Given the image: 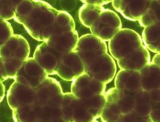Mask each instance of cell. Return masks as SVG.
<instances>
[{
  "mask_svg": "<svg viewBox=\"0 0 160 122\" xmlns=\"http://www.w3.org/2000/svg\"><path fill=\"white\" fill-rule=\"evenodd\" d=\"M33 7L22 24L35 40L45 41L50 37L59 11L47 2L33 1Z\"/></svg>",
  "mask_w": 160,
  "mask_h": 122,
  "instance_id": "cell-1",
  "label": "cell"
},
{
  "mask_svg": "<svg viewBox=\"0 0 160 122\" xmlns=\"http://www.w3.org/2000/svg\"><path fill=\"white\" fill-rule=\"evenodd\" d=\"M139 34L130 29H121L108 42V49L112 58L122 59L143 46Z\"/></svg>",
  "mask_w": 160,
  "mask_h": 122,
  "instance_id": "cell-2",
  "label": "cell"
},
{
  "mask_svg": "<svg viewBox=\"0 0 160 122\" xmlns=\"http://www.w3.org/2000/svg\"><path fill=\"white\" fill-rule=\"evenodd\" d=\"M90 29L92 35L106 42L122 29V22L115 12L104 9Z\"/></svg>",
  "mask_w": 160,
  "mask_h": 122,
  "instance_id": "cell-3",
  "label": "cell"
},
{
  "mask_svg": "<svg viewBox=\"0 0 160 122\" xmlns=\"http://www.w3.org/2000/svg\"><path fill=\"white\" fill-rule=\"evenodd\" d=\"M61 111L62 118L67 122H91L96 120L83 100L69 92L63 95Z\"/></svg>",
  "mask_w": 160,
  "mask_h": 122,
  "instance_id": "cell-4",
  "label": "cell"
},
{
  "mask_svg": "<svg viewBox=\"0 0 160 122\" xmlns=\"http://www.w3.org/2000/svg\"><path fill=\"white\" fill-rule=\"evenodd\" d=\"M84 68V73L106 84L113 80L117 73L115 60L108 53L98 56Z\"/></svg>",
  "mask_w": 160,
  "mask_h": 122,
  "instance_id": "cell-5",
  "label": "cell"
},
{
  "mask_svg": "<svg viewBox=\"0 0 160 122\" xmlns=\"http://www.w3.org/2000/svg\"><path fill=\"white\" fill-rule=\"evenodd\" d=\"M77 53L84 66L90 63L98 56L108 53L106 42L92 34L83 35L73 50Z\"/></svg>",
  "mask_w": 160,
  "mask_h": 122,
  "instance_id": "cell-6",
  "label": "cell"
},
{
  "mask_svg": "<svg viewBox=\"0 0 160 122\" xmlns=\"http://www.w3.org/2000/svg\"><path fill=\"white\" fill-rule=\"evenodd\" d=\"M106 84L86 73L73 80L71 84V94L82 100L93 98L106 93Z\"/></svg>",
  "mask_w": 160,
  "mask_h": 122,
  "instance_id": "cell-7",
  "label": "cell"
},
{
  "mask_svg": "<svg viewBox=\"0 0 160 122\" xmlns=\"http://www.w3.org/2000/svg\"><path fill=\"white\" fill-rule=\"evenodd\" d=\"M48 75L33 57L28 58L18 70L15 81L36 89Z\"/></svg>",
  "mask_w": 160,
  "mask_h": 122,
  "instance_id": "cell-8",
  "label": "cell"
},
{
  "mask_svg": "<svg viewBox=\"0 0 160 122\" xmlns=\"http://www.w3.org/2000/svg\"><path fill=\"white\" fill-rule=\"evenodd\" d=\"M83 73V64L77 53L72 51L60 55L57 75L60 78L66 81H73Z\"/></svg>",
  "mask_w": 160,
  "mask_h": 122,
  "instance_id": "cell-9",
  "label": "cell"
},
{
  "mask_svg": "<svg viewBox=\"0 0 160 122\" xmlns=\"http://www.w3.org/2000/svg\"><path fill=\"white\" fill-rule=\"evenodd\" d=\"M151 0H114L112 7L123 17L132 21H138L149 7Z\"/></svg>",
  "mask_w": 160,
  "mask_h": 122,
  "instance_id": "cell-10",
  "label": "cell"
},
{
  "mask_svg": "<svg viewBox=\"0 0 160 122\" xmlns=\"http://www.w3.org/2000/svg\"><path fill=\"white\" fill-rule=\"evenodd\" d=\"M35 89L14 81L8 91V105L12 110L35 100Z\"/></svg>",
  "mask_w": 160,
  "mask_h": 122,
  "instance_id": "cell-11",
  "label": "cell"
},
{
  "mask_svg": "<svg viewBox=\"0 0 160 122\" xmlns=\"http://www.w3.org/2000/svg\"><path fill=\"white\" fill-rule=\"evenodd\" d=\"M60 55L44 41L36 48L33 59L42 66L48 75H53L57 74Z\"/></svg>",
  "mask_w": 160,
  "mask_h": 122,
  "instance_id": "cell-12",
  "label": "cell"
},
{
  "mask_svg": "<svg viewBox=\"0 0 160 122\" xmlns=\"http://www.w3.org/2000/svg\"><path fill=\"white\" fill-rule=\"evenodd\" d=\"M150 62L149 52L144 45L128 55L117 60L121 70L139 71Z\"/></svg>",
  "mask_w": 160,
  "mask_h": 122,
  "instance_id": "cell-13",
  "label": "cell"
},
{
  "mask_svg": "<svg viewBox=\"0 0 160 122\" xmlns=\"http://www.w3.org/2000/svg\"><path fill=\"white\" fill-rule=\"evenodd\" d=\"M76 30L58 36H51L44 42L60 55L70 52L75 49L79 40Z\"/></svg>",
  "mask_w": 160,
  "mask_h": 122,
  "instance_id": "cell-14",
  "label": "cell"
},
{
  "mask_svg": "<svg viewBox=\"0 0 160 122\" xmlns=\"http://www.w3.org/2000/svg\"><path fill=\"white\" fill-rule=\"evenodd\" d=\"M59 83L51 77H47L35 89L34 103L40 106L47 104L52 99L63 94Z\"/></svg>",
  "mask_w": 160,
  "mask_h": 122,
  "instance_id": "cell-15",
  "label": "cell"
},
{
  "mask_svg": "<svg viewBox=\"0 0 160 122\" xmlns=\"http://www.w3.org/2000/svg\"><path fill=\"white\" fill-rule=\"evenodd\" d=\"M114 84L117 89L129 93L142 90L139 71L120 70L115 75Z\"/></svg>",
  "mask_w": 160,
  "mask_h": 122,
  "instance_id": "cell-16",
  "label": "cell"
},
{
  "mask_svg": "<svg viewBox=\"0 0 160 122\" xmlns=\"http://www.w3.org/2000/svg\"><path fill=\"white\" fill-rule=\"evenodd\" d=\"M139 72L142 90L150 92L160 89V66L150 62Z\"/></svg>",
  "mask_w": 160,
  "mask_h": 122,
  "instance_id": "cell-17",
  "label": "cell"
},
{
  "mask_svg": "<svg viewBox=\"0 0 160 122\" xmlns=\"http://www.w3.org/2000/svg\"><path fill=\"white\" fill-rule=\"evenodd\" d=\"M106 100L113 101L118 105L122 114L132 112L135 106L133 93L121 91L112 88L106 92Z\"/></svg>",
  "mask_w": 160,
  "mask_h": 122,
  "instance_id": "cell-18",
  "label": "cell"
},
{
  "mask_svg": "<svg viewBox=\"0 0 160 122\" xmlns=\"http://www.w3.org/2000/svg\"><path fill=\"white\" fill-rule=\"evenodd\" d=\"M43 106L34 102L24 105L13 110L14 122H37Z\"/></svg>",
  "mask_w": 160,
  "mask_h": 122,
  "instance_id": "cell-19",
  "label": "cell"
},
{
  "mask_svg": "<svg viewBox=\"0 0 160 122\" xmlns=\"http://www.w3.org/2000/svg\"><path fill=\"white\" fill-rule=\"evenodd\" d=\"M141 38L143 45L148 51L160 53V21L144 28Z\"/></svg>",
  "mask_w": 160,
  "mask_h": 122,
  "instance_id": "cell-20",
  "label": "cell"
},
{
  "mask_svg": "<svg viewBox=\"0 0 160 122\" xmlns=\"http://www.w3.org/2000/svg\"><path fill=\"white\" fill-rule=\"evenodd\" d=\"M75 29V24L72 17L65 11H59L53 25L51 36H58Z\"/></svg>",
  "mask_w": 160,
  "mask_h": 122,
  "instance_id": "cell-21",
  "label": "cell"
},
{
  "mask_svg": "<svg viewBox=\"0 0 160 122\" xmlns=\"http://www.w3.org/2000/svg\"><path fill=\"white\" fill-rule=\"evenodd\" d=\"M135 106L133 112L139 118L149 116L152 110V101L148 92L140 90L133 93Z\"/></svg>",
  "mask_w": 160,
  "mask_h": 122,
  "instance_id": "cell-22",
  "label": "cell"
},
{
  "mask_svg": "<svg viewBox=\"0 0 160 122\" xmlns=\"http://www.w3.org/2000/svg\"><path fill=\"white\" fill-rule=\"evenodd\" d=\"M104 9L103 6L84 4L80 7L78 13L81 24L87 28H90Z\"/></svg>",
  "mask_w": 160,
  "mask_h": 122,
  "instance_id": "cell-23",
  "label": "cell"
},
{
  "mask_svg": "<svg viewBox=\"0 0 160 122\" xmlns=\"http://www.w3.org/2000/svg\"><path fill=\"white\" fill-rule=\"evenodd\" d=\"M139 25L146 28L160 21V1H152L151 4L138 20Z\"/></svg>",
  "mask_w": 160,
  "mask_h": 122,
  "instance_id": "cell-24",
  "label": "cell"
},
{
  "mask_svg": "<svg viewBox=\"0 0 160 122\" xmlns=\"http://www.w3.org/2000/svg\"><path fill=\"white\" fill-rule=\"evenodd\" d=\"M105 94L106 93L93 98L83 100L91 114L96 120L101 117L102 112L104 107L106 103Z\"/></svg>",
  "mask_w": 160,
  "mask_h": 122,
  "instance_id": "cell-25",
  "label": "cell"
},
{
  "mask_svg": "<svg viewBox=\"0 0 160 122\" xmlns=\"http://www.w3.org/2000/svg\"><path fill=\"white\" fill-rule=\"evenodd\" d=\"M122 115L118 105L113 101L106 100L100 117L102 122H116Z\"/></svg>",
  "mask_w": 160,
  "mask_h": 122,
  "instance_id": "cell-26",
  "label": "cell"
},
{
  "mask_svg": "<svg viewBox=\"0 0 160 122\" xmlns=\"http://www.w3.org/2000/svg\"><path fill=\"white\" fill-rule=\"evenodd\" d=\"M149 117L153 122H160V103H152Z\"/></svg>",
  "mask_w": 160,
  "mask_h": 122,
  "instance_id": "cell-27",
  "label": "cell"
},
{
  "mask_svg": "<svg viewBox=\"0 0 160 122\" xmlns=\"http://www.w3.org/2000/svg\"><path fill=\"white\" fill-rule=\"evenodd\" d=\"M137 119L138 117L134 112H130L121 115L116 122H136Z\"/></svg>",
  "mask_w": 160,
  "mask_h": 122,
  "instance_id": "cell-28",
  "label": "cell"
},
{
  "mask_svg": "<svg viewBox=\"0 0 160 122\" xmlns=\"http://www.w3.org/2000/svg\"><path fill=\"white\" fill-rule=\"evenodd\" d=\"M81 2H82L84 4L103 6L106 4L112 2V1L111 0H82Z\"/></svg>",
  "mask_w": 160,
  "mask_h": 122,
  "instance_id": "cell-29",
  "label": "cell"
},
{
  "mask_svg": "<svg viewBox=\"0 0 160 122\" xmlns=\"http://www.w3.org/2000/svg\"><path fill=\"white\" fill-rule=\"evenodd\" d=\"M148 92L152 103H160V88Z\"/></svg>",
  "mask_w": 160,
  "mask_h": 122,
  "instance_id": "cell-30",
  "label": "cell"
},
{
  "mask_svg": "<svg viewBox=\"0 0 160 122\" xmlns=\"http://www.w3.org/2000/svg\"><path fill=\"white\" fill-rule=\"evenodd\" d=\"M5 87L2 82H0V103L3 100L5 96Z\"/></svg>",
  "mask_w": 160,
  "mask_h": 122,
  "instance_id": "cell-31",
  "label": "cell"
},
{
  "mask_svg": "<svg viewBox=\"0 0 160 122\" xmlns=\"http://www.w3.org/2000/svg\"><path fill=\"white\" fill-rule=\"evenodd\" d=\"M152 63L154 64L157 66H160V53H156V55L154 56Z\"/></svg>",
  "mask_w": 160,
  "mask_h": 122,
  "instance_id": "cell-32",
  "label": "cell"
},
{
  "mask_svg": "<svg viewBox=\"0 0 160 122\" xmlns=\"http://www.w3.org/2000/svg\"><path fill=\"white\" fill-rule=\"evenodd\" d=\"M153 122L152 119H150L149 116L146 117V118H138L137 122Z\"/></svg>",
  "mask_w": 160,
  "mask_h": 122,
  "instance_id": "cell-33",
  "label": "cell"
},
{
  "mask_svg": "<svg viewBox=\"0 0 160 122\" xmlns=\"http://www.w3.org/2000/svg\"><path fill=\"white\" fill-rule=\"evenodd\" d=\"M99 122L98 121H97V120H94V121H92V122Z\"/></svg>",
  "mask_w": 160,
  "mask_h": 122,
  "instance_id": "cell-34",
  "label": "cell"
}]
</instances>
